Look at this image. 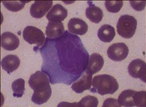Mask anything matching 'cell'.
Returning a JSON list of instances; mask_svg holds the SVG:
<instances>
[{
	"label": "cell",
	"mask_w": 146,
	"mask_h": 107,
	"mask_svg": "<svg viewBox=\"0 0 146 107\" xmlns=\"http://www.w3.org/2000/svg\"><path fill=\"white\" fill-rule=\"evenodd\" d=\"M29 84L34 90L31 100L35 104L40 105L46 102L52 94L49 79L45 73L37 71L30 76Z\"/></svg>",
	"instance_id": "6da1fadb"
},
{
	"label": "cell",
	"mask_w": 146,
	"mask_h": 107,
	"mask_svg": "<svg viewBox=\"0 0 146 107\" xmlns=\"http://www.w3.org/2000/svg\"><path fill=\"white\" fill-rule=\"evenodd\" d=\"M92 85L93 88L90 89V91L102 96L113 94L119 88V84L115 77L107 74L95 76L92 80Z\"/></svg>",
	"instance_id": "7a4b0ae2"
},
{
	"label": "cell",
	"mask_w": 146,
	"mask_h": 107,
	"mask_svg": "<svg viewBox=\"0 0 146 107\" xmlns=\"http://www.w3.org/2000/svg\"><path fill=\"white\" fill-rule=\"evenodd\" d=\"M137 21L134 17L129 15L121 16L116 25L117 32L119 36L125 38H131L136 32Z\"/></svg>",
	"instance_id": "3957f363"
},
{
	"label": "cell",
	"mask_w": 146,
	"mask_h": 107,
	"mask_svg": "<svg viewBox=\"0 0 146 107\" xmlns=\"http://www.w3.org/2000/svg\"><path fill=\"white\" fill-rule=\"evenodd\" d=\"M24 40L30 45L35 44L38 47L43 46L46 37L42 31L34 26H28L24 29L23 32Z\"/></svg>",
	"instance_id": "277c9868"
},
{
	"label": "cell",
	"mask_w": 146,
	"mask_h": 107,
	"mask_svg": "<svg viewBox=\"0 0 146 107\" xmlns=\"http://www.w3.org/2000/svg\"><path fill=\"white\" fill-rule=\"evenodd\" d=\"M129 53L128 47L124 43L113 44L107 51L109 58L115 61H121L127 58Z\"/></svg>",
	"instance_id": "5b68a950"
},
{
	"label": "cell",
	"mask_w": 146,
	"mask_h": 107,
	"mask_svg": "<svg viewBox=\"0 0 146 107\" xmlns=\"http://www.w3.org/2000/svg\"><path fill=\"white\" fill-rule=\"evenodd\" d=\"M146 63L142 60H134L128 65V73L132 77L140 79L146 82Z\"/></svg>",
	"instance_id": "8992f818"
},
{
	"label": "cell",
	"mask_w": 146,
	"mask_h": 107,
	"mask_svg": "<svg viewBox=\"0 0 146 107\" xmlns=\"http://www.w3.org/2000/svg\"><path fill=\"white\" fill-rule=\"evenodd\" d=\"M53 5V1H35L30 7V15L34 18L39 19L46 15Z\"/></svg>",
	"instance_id": "52a82bcc"
},
{
	"label": "cell",
	"mask_w": 146,
	"mask_h": 107,
	"mask_svg": "<svg viewBox=\"0 0 146 107\" xmlns=\"http://www.w3.org/2000/svg\"><path fill=\"white\" fill-rule=\"evenodd\" d=\"M20 41L15 34L10 32H6L1 36V45L5 50H15L19 46Z\"/></svg>",
	"instance_id": "ba28073f"
},
{
	"label": "cell",
	"mask_w": 146,
	"mask_h": 107,
	"mask_svg": "<svg viewBox=\"0 0 146 107\" xmlns=\"http://www.w3.org/2000/svg\"><path fill=\"white\" fill-rule=\"evenodd\" d=\"M92 75L86 71L82 77L72 85V89L77 93L79 94L91 89L92 85Z\"/></svg>",
	"instance_id": "9c48e42d"
},
{
	"label": "cell",
	"mask_w": 146,
	"mask_h": 107,
	"mask_svg": "<svg viewBox=\"0 0 146 107\" xmlns=\"http://www.w3.org/2000/svg\"><path fill=\"white\" fill-rule=\"evenodd\" d=\"M68 28L70 33L79 36L85 34L88 30V25L85 21L78 18L70 19L68 24Z\"/></svg>",
	"instance_id": "30bf717a"
},
{
	"label": "cell",
	"mask_w": 146,
	"mask_h": 107,
	"mask_svg": "<svg viewBox=\"0 0 146 107\" xmlns=\"http://www.w3.org/2000/svg\"><path fill=\"white\" fill-rule=\"evenodd\" d=\"M67 16V10L61 5L57 4L48 12L46 17L49 22H62Z\"/></svg>",
	"instance_id": "8fae6325"
},
{
	"label": "cell",
	"mask_w": 146,
	"mask_h": 107,
	"mask_svg": "<svg viewBox=\"0 0 146 107\" xmlns=\"http://www.w3.org/2000/svg\"><path fill=\"white\" fill-rule=\"evenodd\" d=\"M104 65V60L100 54L94 53L90 57L86 71L91 74H95L101 70Z\"/></svg>",
	"instance_id": "7c38bea8"
},
{
	"label": "cell",
	"mask_w": 146,
	"mask_h": 107,
	"mask_svg": "<svg viewBox=\"0 0 146 107\" xmlns=\"http://www.w3.org/2000/svg\"><path fill=\"white\" fill-rule=\"evenodd\" d=\"M65 31L62 22H49L46 27V34L50 39L56 38L62 36Z\"/></svg>",
	"instance_id": "4fadbf2b"
},
{
	"label": "cell",
	"mask_w": 146,
	"mask_h": 107,
	"mask_svg": "<svg viewBox=\"0 0 146 107\" xmlns=\"http://www.w3.org/2000/svg\"><path fill=\"white\" fill-rule=\"evenodd\" d=\"M20 65V60L17 56L9 55L5 57L1 61V66L9 74L17 70Z\"/></svg>",
	"instance_id": "5bb4252c"
},
{
	"label": "cell",
	"mask_w": 146,
	"mask_h": 107,
	"mask_svg": "<svg viewBox=\"0 0 146 107\" xmlns=\"http://www.w3.org/2000/svg\"><path fill=\"white\" fill-rule=\"evenodd\" d=\"M115 36V31L113 27L109 24H104L99 29L98 36L104 43H110Z\"/></svg>",
	"instance_id": "9a60e30c"
},
{
	"label": "cell",
	"mask_w": 146,
	"mask_h": 107,
	"mask_svg": "<svg viewBox=\"0 0 146 107\" xmlns=\"http://www.w3.org/2000/svg\"><path fill=\"white\" fill-rule=\"evenodd\" d=\"M85 14L90 21L96 24H99L102 20L104 16L101 9L94 5L87 8Z\"/></svg>",
	"instance_id": "2e32d148"
},
{
	"label": "cell",
	"mask_w": 146,
	"mask_h": 107,
	"mask_svg": "<svg viewBox=\"0 0 146 107\" xmlns=\"http://www.w3.org/2000/svg\"><path fill=\"white\" fill-rule=\"evenodd\" d=\"M135 90L132 89H127L123 91L118 98V102L121 106L124 107H135L134 102L133 96Z\"/></svg>",
	"instance_id": "e0dca14e"
},
{
	"label": "cell",
	"mask_w": 146,
	"mask_h": 107,
	"mask_svg": "<svg viewBox=\"0 0 146 107\" xmlns=\"http://www.w3.org/2000/svg\"><path fill=\"white\" fill-rule=\"evenodd\" d=\"M12 89L14 92V97L21 98L25 91V81L22 79L15 80L12 83Z\"/></svg>",
	"instance_id": "ac0fdd59"
},
{
	"label": "cell",
	"mask_w": 146,
	"mask_h": 107,
	"mask_svg": "<svg viewBox=\"0 0 146 107\" xmlns=\"http://www.w3.org/2000/svg\"><path fill=\"white\" fill-rule=\"evenodd\" d=\"M5 7L8 10L13 12H17L22 10L25 7V1H2Z\"/></svg>",
	"instance_id": "d6986e66"
},
{
	"label": "cell",
	"mask_w": 146,
	"mask_h": 107,
	"mask_svg": "<svg viewBox=\"0 0 146 107\" xmlns=\"http://www.w3.org/2000/svg\"><path fill=\"white\" fill-rule=\"evenodd\" d=\"M78 107H96L98 105V100L97 98L92 96H87L77 103Z\"/></svg>",
	"instance_id": "ffe728a7"
},
{
	"label": "cell",
	"mask_w": 146,
	"mask_h": 107,
	"mask_svg": "<svg viewBox=\"0 0 146 107\" xmlns=\"http://www.w3.org/2000/svg\"><path fill=\"white\" fill-rule=\"evenodd\" d=\"M135 106L137 107H146V91H135L133 96Z\"/></svg>",
	"instance_id": "44dd1931"
},
{
	"label": "cell",
	"mask_w": 146,
	"mask_h": 107,
	"mask_svg": "<svg viewBox=\"0 0 146 107\" xmlns=\"http://www.w3.org/2000/svg\"><path fill=\"white\" fill-rule=\"evenodd\" d=\"M105 6L106 10L112 13H117L119 12L123 6V2L120 1H106Z\"/></svg>",
	"instance_id": "7402d4cb"
},
{
	"label": "cell",
	"mask_w": 146,
	"mask_h": 107,
	"mask_svg": "<svg viewBox=\"0 0 146 107\" xmlns=\"http://www.w3.org/2000/svg\"><path fill=\"white\" fill-rule=\"evenodd\" d=\"M129 2L133 8L137 11H141L144 10L146 6V1H130Z\"/></svg>",
	"instance_id": "603a6c76"
},
{
	"label": "cell",
	"mask_w": 146,
	"mask_h": 107,
	"mask_svg": "<svg viewBox=\"0 0 146 107\" xmlns=\"http://www.w3.org/2000/svg\"><path fill=\"white\" fill-rule=\"evenodd\" d=\"M121 107L118 102L117 100L113 98H108L104 101L103 107Z\"/></svg>",
	"instance_id": "cb8c5ba5"
}]
</instances>
